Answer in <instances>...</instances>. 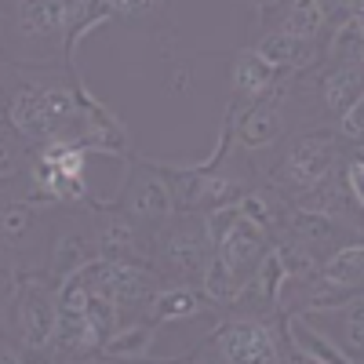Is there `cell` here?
I'll return each mask as SVG.
<instances>
[{"mask_svg": "<svg viewBox=\"0 0 364 364\" xmlns=\"http://www.w3.org/2000/svg\"><path fill=\"white\" fill-rule=\"evenodd\" d=\"M55 321H58V284L44 269L41 273L18 269L11 295V339L22 346L26 357L48 350Z\"/></svg>", "mask_w": 364, "mask_h": 364, "instance_id": "cell-1", "label": "cell"}, {"mask_svg": "<svg viewBox=\"0 0 364 364\" xmlns=\"http://www.w3.org/2000/svg\"><path fill=\"white\" fill-rule=\"evenodd\" d=\"M157 233H161L157 240L161 266L175 281L200 284L211 255H215V237L208 230V219L200 211H182V215H171Z\"/></svg>", "mask_w": 364, "mask_h": 364, "instance_id": "cell-2", "label": "cell"}, {"mask_svg": "<svg viewBox=\"0 0 364 364\" xmlns=\"http://www.w3.org/2000/svg\"><path fill=\"white\" fill-rule=\"evenodd\" d=\"M343 154H339V139L331 132H310V135H299L284 157L277 161V171H273V186L281 193H288V200L302 190L317 186L328 175H336Z\"/></svg>", "mask_w": 364, "mask_h": 364, "instance_id": "cell-3", "label": "cell"}, {"mask_svg": "<svg viewBox=\"0 0 364 364\" xmlns=\"http://www.w3.org/2000/svg\"><path fill=\"white\" fill-rule=\"evenodd\" d=\"M200 360H226V364H277L281 360V339L273 324L255 317H237L226 321L208 346L197 353Z\"/></svg>", "mask_w": 364, "mask_h": 364, "instance_id": "cell-4", "label": "cell"}, {"mask_svg": "<svg viewBox=\"0 0 364 364\" xmlns=\"http://www.w3.org/2000/svg\"><path fill=\"white\" fill-rule=\"evenodd\" d=\"M124 211L139 223V226H149V230H161L175 211V190H171V178L164 168H157L154 161L139 157V168H132V178H128V190H124Z\"/></svg>", "mask_w": 364, "mask_h": 364, "instance_id": "cell-5", "label": "cell"}, {"mask_svg": "<svg viewBox=\"0 0 364 364\" xmlns=\"http://www.w3.org/2000/svg\"><path fill=\"white\" fill-rule=\"evenodd\" d=\"M41 226L44 219L37 204L22 197H0V255L11 266L26 269L29 259L41 255V240H44Z\"/></svg>", "mask_w": 364, "mask_h": 364, "instance_id": "cell-6", "label": "cell"}, {"mask_svg": "<svg viewBox=\"0 0 364 364\" xmlns=\"http://www.w3.org/2000/svg\"><path fill=\"white\" fill-rule=\"evenodd\" d=\"M80 87V113L73 135L80 146H87V154H102V157H128V128L113 117V109H106L99 99L87 95V87Z\"/></svg>", "mask_w": 364, "mask_h": 364, "instance_id": "cell-7", "label": "cell"}, {"mask_svg": "<svg viewBox=\"0 0 364 364\" xmlns=\"http://www.w3.org/2000/svg\"><path fill=\"white\" fill-rule=\"evenodd\" d=\"M91 259H99V240H95V226H84L80 219L63 223L51 240H48V252H44V273L63 284L66 277H73L77 269H84Z\"/></svg>", "mask_w": 364, "mask_h": 364, "instance_id": "cell-8", "label": "cell"}, {"mask_svg": "<svg viewBox=\"0 0 364 364\" xmlns=\"http://www.w3.org/2000/svg\"><path fill=\"white\" fill-rule=\"evenodd\" d=\"M284 139V109L281 99H255L245 106V113H233V142L248 154H262V149H273Z\"/></svg>", "mask_w": 364, "mask_h": 364, "instance_id": "cell-9", "label": "cell"}, {"mask_svg": "<svg viewBox=\"0 0 364 364\" xmlns=\"http://www.w3.org/2000/svg\"><path fill=\"white\" fill-rule=\"evenodd\" d=\"M8 124L26 142H48L55 135H63L58 117L48 106L44 84H22V87H15V95L8 102Z\"/></svg>", "mask_w": 364, "mask_h": 364, "instance_id": "cell-10", "label": "cell"}, {"mask_svg": "<svg viewBox=\"0 0 364 364\" xmlns=\"http://www.w3.org/2000/svg\"><path fill=\"white\" fill-rule=\"evenodd\" d=\"M266 252H269V233L262 226H255L252 219H245V215H237L230 223V230L215 240V255L237 273L240 281L252 277Z\"/></svg>", "mask_w": 364, "mask_h": 364, "instance_id": "cell-11", "label": "cell"}, {"mask_svg": "<svg viewBox=\"0 0 364 364\" xmlns=\"http://www.w3.org/2000/svg\"><path fill=\"white\" fill-rule=\"evenodd\" d=\"M102 291L117 302V306H139L149 302L161 291V277L146 262L135 259H106V273H102Z\"/></svg>", "mask_w": 364, "mask_h": 364, "instance_id": "cell-12", "label": "cell"}, {"mask_svg": "<svg viewBox=\"0 0 364 364\" xmlns=\"http://www.w3.org/2000/svg\"><path fill=\"white\" fill-rule=\"evenodd\" d=\"M142 226L128 215V211H106V215L95 223V240H99V255L102 259H135L146 262L149 240L139 233Z\"/></svg>", "mask_w": 364, "mask_h": 364, "instance_id": "cell-13", "label": "cell"}, {"mask_svg": "<svg viewBox=\"0 0 364 364\" xmlns=\"http://www.w3.org/2000/svg\"><path fill=\"white\" fill-rule=\"evenodd\" d=\"M70 4L73 0H11L15 29L26 41H58L66 37Z\"/></svg>", "mask_w": 364, "mask_h": 364, "instance_id": "cell-14", "label": "cell"}, {"mask_svg": "<svg viewBox=\"0 0 364 364\" xmlns=\"http://www.w3.org/2000/svg\"><path fill=\"white\" fill-rule=\"evenodd\" d=\"M230 87H233V95L237 99H281L284 95V80H281V70H273L266 58L252 48V51H240L233 58V70H230Z\"/></svg>", "mask_w": 364, "mask_h": 364, "instance_id": "cell-15", "label": "cell"}, {"mask_svg": "<svg viewBox=\"0 0 364 364\" xmlns=\"http://www.w3.org/2000/svg\"><path fill=\"white\" fill-rule=\"evenodd\" d=\"M208 306H215L204 288H193L186 281H178V284H168L161 288L154 299H149V321L154 324H175V321H193L200 317Z\"/></svg>", "mask_w": 364, "mask_h": 364, "instance_id": "cell-16", "label": "cell"}, {"mask_svg": "<svg viewBox=\"0 0 364 364\" xmlns=\"http://www.w3.org/2000/svg\"><path fill=\"white\" fill-rule=\"evenodd\" d=\"M255 51L266 58V63L273 70H281V73H302V70H310L317 63V48L314 41H302L295 33H288V29H277V33H262Z\"/></svg>", "mask_w": 364, "mask_h": 364, "instance_id": "cell-17", "label": "cell"}, {"mask_svg": "<svg viewBox=\"0 0 364 364\" xmlns=\"http://www.w3.org/2000/svg\"><path fill=\"white\" fill-rule=\"evenodd\" d=\"M284 331H288V343H291V353L299 360H317V364H328V360H339V364H350L353 357L346 353V346L331 343L328 336H321L317 328H310L302 317H288L284 321Z\"/></svg>", "mask_w": 364, "mask_h": 364, "instance_id": "cell-18", "label": "cell"}, {"mask_svg": "<svg viewBox=\"0 0 364 364\" xmlns=\"http://www.w3.org/2000/svg\"><path fill=\"white\" fill-rule=\"evenodd\" d=\"M321 281L350 288L357 295H364V240H346V245L331 248L321 262Z\"/></svg>", "mask_w": 364, "mask_h": 364, "instance_id": "cell-19", "label": "cell"}, {"mask_svg": "<svg viewBox=\"0 0 364 364\" xmlns=\"http://www.w3.org/2000/svg\"><path fill=\"white\" fill-rule=\"evenodd\" d=\"M364 95V63H339L336 70H328L321 77V102L328 113H343L346 106H353Z\"/></svg>", "mask_w": 364, "mask_h": 364, "instance_id": "cell-20", "label": "cell"}, {"mask_svg": "<svg viewBox=\"0 0 364 364\" xmlns=\"http://www.w3.org/2000/svg\"><path fill=\"white\" fill-rule=\"evenodd\" d=\"M154 336H157V324H124V328H113V336L99 346L102 357L109 360H142L154 353Z\"/></svg>", "mask_w": 364, "mask_h": 364, "instance_id": "cell-21", "label": "cell"}, {"mask_svg": "<svg viewBox=\"0 0 364 364\" xmlns=\"http://www.w3.org/2000/svg\"><path fill=\"white\" fill-rule=\"evenodd\" d=\"M109 18H113V8L106 4V0H73V4H70V18H66V37H63L66 55L73 58L80 41L91 33V29L106 26Z\"/></svg>", "mask_w": 364, "mask_h": 364, "instance_id": "cell-22", "label": "cell"}, {"mask_svg": "<svg viewBox=\"0 0 364 364\" xmlns=\"http://www.w3.org/2000/svg\"><path fill=\"white\" fill-rule=\"evenodd\" d=\"M245 284H248V281H240L219 255H211V262H208V269H204V277H200L204 295L215 302V306H237L240 295H245Z\"/></svg>", "mask_w": 364, "mask_h": 364, "instance_id": "cell-23", "label": "cell"}, {"mask_svg": "<svg viewBox=\"0 0 364 364\" xmlns=\"http://www.w3.org/2000/svg\"><path fill=\"white\" fill-rule=\"evenodd\" d=\"M328 4L324 0H288V8H284V26L288 33L302 37V41H317L321 37V29L328 26Z\"/></svg>", "mask_w": 364, "mask_h": 364, "instance_id": "cell-24", "label": "cell"}, {"mask_svg": "<svg viewBox=\"0 0 364 364\" xmlns=\"http://www.w3.org/2000/svg\"><path fill=\"white\" fill-rule=\"evenodd\" d=\"M364 55V29L357 15H346L328 37V58H339V63H353Z\"/></svg>", "mask_w": 364, "mask_h": 364, "instance_id": "cell-25", "label": "cell"}, {"mask_svg": "<svg viewBox=\"0 0 364 364\" xmlns=\"http://www.w3.org/2000/svg\"><path fill=\"white\" fill-rule=\"evenodd\" d=\"M343 314V339H346V353L353 360H364V295H357L353 302L339 310Z\"/></svg>", "mask_w": 364, "mask_h": 364, "instance_id": "cell-26", "label": "cell"}, {"mask_svg": "<svg viewBox=\"0 0 364 364\" xmlns=\"http://www.w3.org/2000/svg\"><path fill=\"white\" fill-rule=\"evenodd\" d=\"M26 149H22V139H15V128L8 132L0 124V182H11L26 171Z\"/></svg>", "mask_w": 364, "mask_h": 364, "instance_id": "cell-27", "label": "cell"}, {"mask_svg": "<svg viewBox=\"0 0 364 364\" xmlns=\"http://www.w3.org/2000/svg\"><path fill=\"white\" fill-rule=\"evenodd\" d=\"M339 135L357 142V146H364V95L339 113Z\"/></svg>", "mask_w": 364, "mask_h": 364, "instance_id": "cell-28", "label": "cell"}, {"mask_svg": "<svg viewBox=\"0 0 364 364\" xmlns=\"http://www.w3.org/2000/svg\"><path fill=\"white\" fill-rule=\"evenodd\" d=\"M15 273L18 266H11L0 255V331L8 328V314H11V295H15Z\"/></svg>", "mask_w": 364, "mask_h": 364, "instance_id": "cell-29", "label": "cell"}, {"mask_svg": "<svg viewBox=\"0 0 364 364\" xmlns=\"http://www.w3.org/2000/svg\"><path fill=\"white\" fill-rule=\"evenodd\" d=\"M343 182H346V193H350V200L364 211V164L353 157V161H346V168H343Z\"/></svg>", "mask_w": 364, "mask_h": 364, "instance_id": "cell-30", "label": "cell"}, {"mask_svg": "<svg viewBox=\"0 0 364 364\" xmlns=\"http://www.w3.org/2000/svg\"><path fill=\"white\" fill-rule=\"evenodd\" d=\"M113 8V15H124V18H142L149 11H157L161 0H106Z\"/></svg>", "mask_w": 364, "mask_h": 364, "instance_id": "cell-31", "label": "cell"}, {"mask_svg": "<svg viewBox=\"0 0 364 364\" xmlns=\"http://www.w3.org/2000/svg\"><path fill=\"white\" fill-rule=\"evenodd\" d=\"M273 4H277V0H252V8H255V15L262 18L266 15V8H273Z\"/></svg>", "mask_w": 364, "mask_h": 364, "instance_id": "cell-32", "label": "cell"}, {"mask_svg": "<svg viewBox=\"0 0 364 364\" xmlns=\"http://www.w3.org/2000/svg\"><path fill=\"white\" fill-rule=\"evenodd\" d=\"M0 117H8V102H4V95H0Z\"/></svg>", "mask_w": 364, "mask_h": 364, "instance_id": "cell-33", "label": "cell"}, {"mask_svg": "<svg viewBox=\"0 0 364 364\" xmlns=\"http://www.w3.org/2000/svg\"><path fill=\"white\" fill-rule=\"evenodd\" d=\"M357 18H360V29H364V11H360V15H357Z\"/></svg>", "mask_w": 364, "mask_h": 364, "instance_id": "cell-34", "label": "cell"}]
</instances>
